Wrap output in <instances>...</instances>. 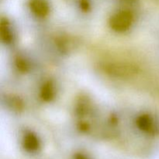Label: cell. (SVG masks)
Here are the masks:
<instances>
[{
    "label": "cell",
    "instance_id": "cell-1",
    "mask_svg": "<svg viewBox=\"0 0 159 159\" xmlns=\"http://www.w3.org/2000/svg\"><path fill=\"white\" fill-rule=\"evenodd\" d=\"M132 16L127 12L116 13L111 19V26L116 30H125L131 23Z\"/></svg>",
    "mask_w": 159,
    "mask_h": 159
},
{
    "label": "cell",
    "instance_id": "cell-2",
    "mask_svg": "<svg viewBox=\"0 0 159 159\" xmlns=\"http://www.w3.org/2000/svg\"><path fill=\"white\" fill-rule=\"evenodd\" d=\"M30 8L37 16H44L49 9L48 3L46 0H32L30 2Z\"/></svg>",
    "mask_w": 159,
    "mask_h": 159
},
{
    "label": "cell",
    "instance_id": "cell-3",
    "mask_svg": "<svg viewBox=\"0 0 159 159\" xmlns=\"http://www.w3.org/2000/svg\"><path fill=\"white\" fill-rule=\"evenodd\" d=\"M26 144L28 147L27 148L33 150V149L37 148V146H38V142H37L35 137L31 136V134H30V136L26 138Z\"/></svg>",
    "mask_w": 159,
    "mask_h": 159
}]
</instances>
